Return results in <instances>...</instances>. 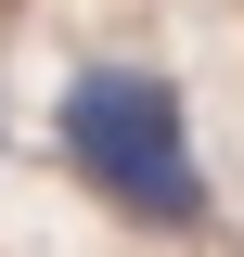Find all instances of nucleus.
Listing matches in <instances>:
<instances>
[{
	"mask_svg": "<svg viewBox=\"0 0 244 257\" xmlns=\"http://www.w3.org/2000/svg\"><path fill=\"white\" fill-rule=\"evenodd\" d=\"M64 167L142 231H206V155H193V116L154 64H77L52 103Z\"/></svg>",
	"mask_w": 244,
	"mask_h": 257,
	"instance_id": "1",
	"label": "nucleus"
}]
</instances>
